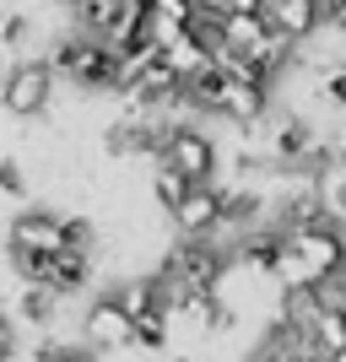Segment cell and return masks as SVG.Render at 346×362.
Returning <instances> with one entry per match:
<instances>
[{"label": "cell", "instance_id": "6da1fadb", "mask_svg": "<svg viewBox=\"0 0 346 362\" xmlns=\"http://www.w3.org/2000/svg\"><path fill=\"white\" fill-rule=\"evenodd\" d=\"M44 60L54 65V76H65V81L81 87V92H114V81H120V54H114L103 38L81 33V28L54 38Z\"/></svg>", "mask_w": 346, "mask_h": 362}, {"label": "cell", "instance_id": "7a4b0ae2", "mask_svg": "<svg viewBox=\"0 0 346 362\" xmlns=\"http://www.w3.org/2000/svg\"><path fill=\"white\" fill-rule=\"evenodd\" d=\"M54 65L38 60V54H28V60H6V71H0V114L6 119H44L49 103H54Z\"/></svg>", "mask_w": 346, "mask_h": 362}, {"label": "cell", "instance_id": "3957f363", "mask_svg": "<svg viewBox=\"0 0 346 362\" xmlns=\"http://www.w3.org/2000/svg\"><path fill=\"white\" fill-rule=\"evenodd\" d=\"M287 243L298 249V259L308 265V276L319 281H330V276L346 271V222H314V227H298V233H287Z\"/></svg>", "mask_w": 346, "mask_h": 362}, {"label": "cell", "instance_id": "277c9868", "mask_svg": "<svg viewBox=\"0 0 346 362\" xmlns=\"http://www.w3.org/2000/svg\"><path fill=\"white\" fill-rule=\"evenodd\" d=\"M81 341H87L98 357H120V351L136 346V319L103 292V298H92L87 314H81Z\"/></svg>", "mask_w": 346, "mask_h": 362}, {"label": "cell", "instance_id": "5b68a950", "mask_svg": "<svg viewBox=\"0 0 346 362\" xmlns=\"http://www.w3.org/2000/svg\"><path fill=\"white\" fill-rule=\"evenodd\" d=\"M163 163H173L190 184H211L217 168H222V151H217L211 130H200V124H173V136H168V146H163Z\"/></svg>", "mask_w": 346, "mask_h": 362}, {"label": "cell", "instance_id": "8992f818", "mask_svg": "<svg viewBox=\"0 0 346 362\" xmlns=\"http://www.w3.org/2000/svg\"><path fill=\"white\" fill-rule=\"evenodd\" d=\"M6 249H22V255H60V249H71L65 243V216L49 211V206H33V211L11 216Z\"/></svg>", "mask_w": 346, "mask_h": 362}, {"label": "cell", "instance_id": "52a82bcc", "mask_svg": "<svg viewBox=\"0 0 346 362\" xmlns=\"http://www.w3.org/2000/svg\"><path fill=\"white\" fill-rule=\"evenodd\" d=\"M168 222H173V233H184V238H211L217 227H222V184H190V195L168 211Z\"/></svg>", "mask_w": 346, "mask_h": 362}, {"label": "cell", "instance_id": "ba28073f", "mask_svg": "<svg viewBox=\"0 0 346 362\" xmlns=\"http://www.w3.org/2000/svg\"><path fill=\"white\" fill-rule=\"evenodd\" d=\"M271 87H260V81H249V76H233L222 71V92H217V119L227 124H255L271 114Z\"/></svg>", "mask_w": 346, "mask_h": 362}, {"label": "cell", "instance_id": "9c48e42d", "mask_svg": "<svg viewBox=\"0 0 346 362\" xmlns=\"http://www.w3.org/2000/svg\"><path fill=\"white\" fill-rule=\"evenodd\" d=\"M265 16H271L282 33H292L298 44L319 38L325 28V0H265Z\"/></svg>", "mask_w": 346, "mask_h": 362}, {"label": "cell", "instance_id": "30bf717a", "mask_svg": "<svg viewBox=\"0 0 346 362\" xmlns=\"http://www.w3.org/2000/svg\"><path fill=\"white\" fill-rule=\"evenodd\" d=\"M60 308H65V292H54V287H33V281H22V292H16V319L33 325V330H49V325L60 319Z\"/></svg>", "mask_w": 346, "mask_h": 362}, {"label": "cell", "instance_id": "8fae6325", "mask_svg": "<svg viewBox=\"0 0 346 362\" xmlns=\"http://www.w3.org/2000/svg\"><path fill=\"white\" fill-rule=\"evenodd\" d=\"M265 33H271V16L265 11H227L222 16V49H233V54H255L260 44H265Z\"/></svg>", "mask_w": 346, "mask_h": 362}, {"label": "cell", "instance_id": "7c38bea8", "mask_svg": "<svg viewBox=\"0 0 346 362\" xmlns=\"http://www.w3.org/2000/svg\"><path fill=\"white\" fill-rule=\"evenodd\" d=\"M108 298L120 303L130 319H141V314H157L163 308V292H157V276H125V281H114L108 287Z\"/></svg>", "mask_w": 346, "mask_h": 362}, {"label": "cell", "instance_id": "4fadbf2b", "mask_svg": "<svg viewBox=\"0 0 346 362\" xmlns=\"http://www.w3.org/2000/svg\"><path fill=\"white\" fill-rule=\"evenodd\" d=\"M163 60L173 65V71L184 76V81H195V76H206V71H217V54H211L206 44H200L195 33H184L179 44H168L163 49Z\"/></svg>", "mask_w": 346, "mask_h": 362}, {"label": "cell", "instance_id": "5bb4252c", "mask_svg": "<svg viewBox=\"0 0 346 362\" xmlns=\"http://www.w3.org/2000/svg\"><path fill=\"white\" fill-rule=\"evenodd\" d=\"M308 341H314V351L325 362L335 357V351L346 346V308H335V303H325V308H319V319L314 325H308Z\"/></svg>", "mask_w": 346, "mask_h": 362}, {"label": "cell", "instance_id": "9a60e30c", "mask_svg": "<svg viewBox=\"0 0 346 362\" xmlns=\"http://www.w3.org/2000/svg\"><path fill=\"white\" fill-rule=\"evenodd\" d=\"M146 195H151V206L173 211V206L190 195V179H184L173 163H163V157H157V163H151V184H146Z\"/></svg>", "mask_w": 346, "mask_h": 362}, {"label": "cell", "instance_id": "2e32d148", "mask_svg": "<svg viewBox=\"0 0 346 362\" xmlns=\"http://www.w3.org/2000/svg\"><path fill=\"white\" fill-rule=\"evenodd\" d=\"M120 6H125V0H76V6H71V22L81 33H92V38H103V33L114 28Z\"/></svg>", "mask_w": 346, "mask_h": 362}, {"label": "cell", "instance_id": "e0dca14e", "mask_svg": "<svg viewBox=\"0 0 346 362\" xmlns=\"http://www.w3.org/2000/svg\"><path fill=\"white\" fill-rule=\"evenodd\" d=\"M314 98L346 108V60H319L314 65Z\"/></svg>", "mask_w": 346, "mask_h": 362}, {"label": "cell", "instance_id": "ac0fdd59", "mask_svg": "<svg viewBox=\"0 0 346 362\" xmlns=\"http://www.w3.org/2000/svg\"><path fill=\"white\" fill-rule=\"evenodd\" d=\"M168 335H173V325H168V308H157V314H141L136 319V346L141 351H163Z\"/></svg>", "mask_w": 346, "mask_h": 362}, {"label": "cell", "instance_id": "d6986e66", "mask_svg": "<svg viewBox=\"0 0 346 362\" xmlns=\"http://www.w3.org/2000/svg\"><path fill=\"white\" fill-rule=\"evenodd\" d=\"M28 195V168H22V157H0V200H22Z\"/></svg>", "mask_w": 346, "mask_h": 362}, {"label": "cell", "instance_id": "ffe728a7", "mask_svg": "<svg viewBox=\"0 0 346 362\" xmlns=\"http://www.w3.org/2000/svg\"><path fill=\"white\" fill-rule=\"evenodd\" d=\"M33 362H98V351L81 341V346H65V341H44Z\"/></svg>", "mask_w": 346, "mask_h": 362}, {"label": "cell", "instance_id": "44dd1931", "mask_svg": "<svg viewBox=\"0 0 346 362\" xmlns=\"http://www.w3.org/2000/svg\"><path fill=\"white\" fill-rule=\"evenodd\" d=\"M65 243H71V249H87V255H98V227H92L87 216H65Z\"/></svg>", "mask_w": 346, "mask_h": 362}, {"label": "cell", "instance_id": "7402d4cb", "mask_svg": "<svg viewBox=\"0 0 346 362\" xmlns=\"http://www.w3.org/2000/svg\"><path fill=\"white\" fill-rule=\"evenodd\" d=\"M11 357H16V319L0 314V362H11Z\"/></svg>", "mask_w": 346, "mask_h": 362}, {"label": "cell", "instance_id": "603a6c76", "mask_svg": "<svg viewBox=\"0 0 346 362\" xmlns=\"http://www.w3.org/2000/svg\"><path fill=\"white\" fill-rule=\"evenodd\" d=\"M325 28L346 33V0H325Z\"/></svg>", "mask_w": 346, "mask_h": 362}, {"label": "cell", "instance_id": "cb8c5ba5", "mask_svg": "<svg viewBox=\"0 0 346 362\" xmlns=\"http://www.w3.org/2000/svg\"><path fill=\"white\" fill-rule=\"evenodd\" d=\"M330 157H335V168H346V130L330 141Z\"/></svg>", "mask_w": 346, "mask_h": 362}, {"label": "cell", "instance_id": "d4e9b609", "mask_svg": "<svg viewBox=\"0 0 346 362\" xmlns=\"http://www.w3.org/2000/svg\"><path fill=\"white\" fill-rule=\"evenodd\" d=\"M173 362H206V357H173Z\"/></svg>", "mask_w": 346, "mask_h": 362}, {"label": "cell", "instance_id": "484cf974", "mask_svg": "<svg viewBox=\"0 0 346 362\" xmlns=\"http://www.w3.org/2000/svg\"><path fill=\"white\" fill-rule=\"evenodd\" d=\"M0 314H6V303H0Z\"/></svg>", "mask_w": 346, "mask_h": 362}]
</instances>
